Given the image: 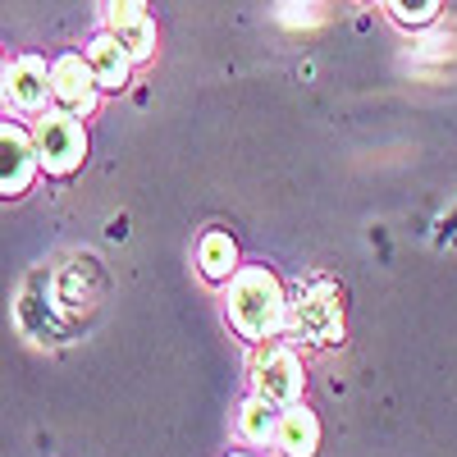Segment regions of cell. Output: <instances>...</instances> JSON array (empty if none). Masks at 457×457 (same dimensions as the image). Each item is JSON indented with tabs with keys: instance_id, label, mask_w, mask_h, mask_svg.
Here are the masks:
<instances>
[{
	"instance_id": "3957f363",
	"label": "cell",
	"mask_w": 457,
	"mask_h": 457,
	"mask_svg": "<svg viewBox=\"0 0 457 457\" xmlns=\"http://www.w3.org/2000/svg\"><path fill=\"white\" fill-rule=\"evenodd\" d=\"M293 334L302 343H338L343 338V312H338V288L329 279H312L293 302Z\"/></svg>"
},
{
	"instance_id": "9c48e42d",
	"label": "cell",
	"mask_w": 457,
	"mask_h": 457,
	"mask_svg": "<svg viewBox=\"0 0 457 457\" xmlns=\"http://www.w3.org/2000/svg\"><path fill=\"white\" fill-rule=\"evenodd\" d=\"M96 297H101V284L92 275V261H69L64 270L51 275V302H55V312H64V316L92 312Z\"/></svg>"
},
{
	"instance_id": "2e32d148",
	"label": "cell",
	"mask_w": 457,
	"mask_h": 457,
	"mask_svg": "<svg viewBox=\"0 0 457 457\" xmlns=\"http://www.w3.org/2000/svg\"><path fill=\"white\" fill-rule=\"evenodd\" d=\"M0 79H5V64H0Z\"/></svg>"
},
{
	"instance_id": "ba28073f",
	"label": "cell",
	"mask_w": 457,
	"mask_h": 457,
	"mask_svg": "<svg viewBox=\"0 0 457 457\" xmlns=\"http://www.w3.org/2000/svg\"><path fill=\"white\" fill-rule=\"evenodd\" d=\"M105 32H114L133 55V64L156 55V23L146 14V0H105Z\"/></svg>"
},
{
	"instance_id": "52a82bcc",
	"label": "cell",
	"mask_w": 457,
	"mask_h": 457,
	"mask_svg": "<svg viewBox=\"0 0 457 457\" xmlns=\"http://www.w3.org/2000/svg\"><path fill=\"white\" fill-rule=\"evenodd\" d=\"M0 87H5V101L19 110V114H42L46 101H51V64L42 55H19L5 79H0Z\"/></svg>"
},
{
	"instance_id": "7a4b0ae2",
	"label": "cell",
	"mask_w": 457,
	"mask_h": 457,
	"mask_svg": "<svg viewBox=\"0 0 457 457\" xmlns=\"http://www.w3.org/2000/svg\"><path fill=\"white\" fill-rule=\"evenodd\" d=\"M32 146H37V165L51 179H69L87 156V133L83 124L64 110H42L32 124Z\"/></svg>"
},
{
	"instance_id": "8992f818",
	"label": "cell",
	"mask_w": 457,
	"mask_h": 457,
	"mask_svg": "<svg viewBox=\"0 0 457 457\" xmlns=\"http://www.w3.org/2000/svg\"><path fill=\"white\" fill-rule=\"evenodd\" d=\"M37 146L19 124H0V197H23L37 179Z\"/></svg>"
},
{
	"instance_id": "9a60e30c",
	"label": "cell",
	"mask_w": 457,
	"mask_h": 457,
	"mask_svg": "<svg viewBox=\"0 0 457 457\" xmlns=\"http://www.w3.org/2000/svg\"><path fill=\"white\" fill-rule=\"evenodd\" d=\"M228 457H252V453H228Z\"/></svg>"
},
{
	"instance_id": "6da1fadb",
	"label": "cell",
	"mask_w": 457,
	"mask_h": 457,
	"mask_svg": "<svg viewBox=\"0 0 457 457\" xmlns=\"http://www.w3.org/2000/svg\"><path fill=\"white\" fill-rule=\"evenodd\" d=\"M224 312H228V325L243 338H252V343L275 338L288 320V302H284L275 270H265V265H238V275L228 279V293H224Z\"/></svg>"
},
{
	"instance_id": "30bf717a",
	"label": "cell",
	"mask_w": 457,
	"mask_h": 457,
	"mask_svg": "<svg viewBox=\"0 0 457 457\" xmlns=\"http://www.w3.org/2000/svg\"><path fill=\"white\" fill-rule=\"evenodd\" d=\"M87 64H92V73H96V87H101V92H120V87H129L133 55L124 51V42H120L114 32L92 37V46H87Z\"/></svg>"
},
{
	"instance_id": "5bb4252c",
	"label": "cell",
	"mask_w": 457,
	"mask_h": 457,
	"mask_svg": "<svg viewBox=\"0 0 457 457\" xmlns=\"http://www.w3.org/2000/svg\"><path fill=\"white\" fill-rule=\"evenodd\" d=\"M389 5V14L403 23V28H426V23H435V14H439V0H385Z\"/></svg>"
},
{
	"instance_id": "4fadbf2b",
	"label": "cell",
	"mask_w": 457,
	"mask_h": 457,
	"mask_svg": "<svg viewBox=\"0 0 457 457\" xmlns=\"http://www.w3.org/2000/svg\"><path fill=\"white\" fill-rule=\"evenodd\" d=\"M275 430H279V407H270L265 398L252 394L238 411V435L247 444H275Z\"/></svg>"
},
{
	"instance_id": "277c9868",
	"label": "cell",
	"mask_w": 457,
	"mask_h": 457,
	"mask_svg": "<svg viewBox=\"0 0 457 457\" xmlns=\"http://www.w3.org/2000/svg\"><path fill=\"white\" fill-rule=\"evenodd\" d=\"M252 389L270 407H293L302 398V361L293 357V348H279V343L256 348L252 353Z\"/></svg>"
},
{
	"instance_id": "8fae6325",
	"label": "cell",
	"mask_w": 457,
	"mask_h": 457,
	"mask_svg": "<svg viewBox=\"0 0 457 457\" xmlns=\"http://www.w3.org/2000/svg\"><path fill=\"white\" fill-rule=\"evenodd\" d=\"M275 448L284 457H316L320 448V421H316V411L312 407H284L279 411V430H275Z\"/></svg>"
},
{
	"instance_id": "5b68a950",
	"label": "cell",
	"mask_w": 457,
	"mask_h": 457,
	"mask_svg": "<svg viewBox=\"0 0 457 457\" xmlns=\"http://www.w3.org/2000/svg\"><path fill=\"white\" fill-rule=\"evenodd\" d=\"M51 96L60 101V110H64V114H73V120H83V114H92V110H96L101 87H96V73H92L87 55L64 51V55H55V60H51Z\"/></svg>"
},
{
	"instance_id": "7c38bea8",
	"label": "cell",
	"mask_w": 457,
	"mask_h": 457,
	"mask_svg": "<svg viewBox=\"0 0 457 457\" xmlns=\"http://www.w3.org/2000/svg\"><path fill=\"white\" fill-rule=\"evenodd\" d=\"M197 265H202V275L211 284H228L238 275V247H234V238H228L224 228H211V234L197 243Z\"/></svg>"
}]
</instances>
